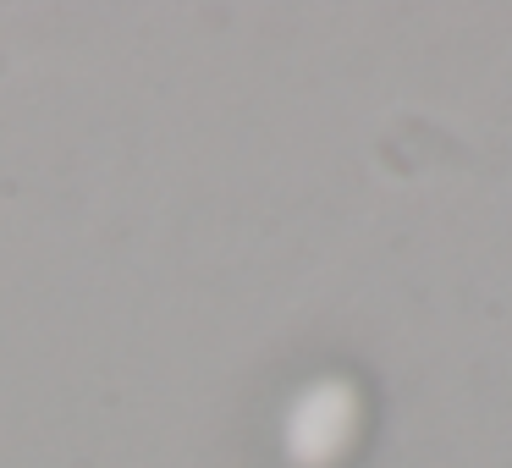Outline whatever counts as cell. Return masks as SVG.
Masks as SVG:
<instances>
[{"label":"cell","mask_w":512,"mask_h":468,"mask_svg":"<svg viewBox=\"0 0 512 468\" xmlns=\"http://www.w3.org/2000/svg\"><path fill=\"white\" fill-rule=\"evenodd\" d=\"M369 402L353 375H314L292 391L281 413V457L287 468H347L364 446Z\"/></svg>","instance_id":"1"}]
</instances>
